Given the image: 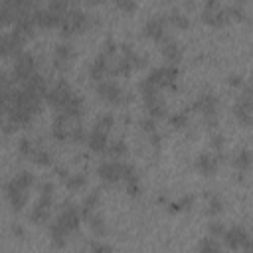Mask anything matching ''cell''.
I'll return each instance as SVG.
<instances>
[{
	"instance_id": "ba28073f",
	"label": "cell",
	"mask_w": 253,
	"mask_h": 253,
	"mask_svg": "<svg viewBox=\"0 0 253 253\" xmlns=\"http://www.w3.org/2000/svg\"><path fill=\"white\" fill-rule=\"evenodd\" d=\"M234 113H235V117H237L239 123L251 125V89H249V87L243 89V95L237 99Z\"/></svg>"
},
{
	"instance_id": "ac0fdd59",
	"label": "cell",
	"mask_w": 253,
	"mask_h": 253,
	"mask_svg": "<svg viewBox=\"0 0 253 253\" xmlns=\"http://www.w3.org/2000/svg\"><path fill=\"white\" fill-rule=\"evenodd\" d=\"M163 54H164V57L170 61V63H178L180 59H182V48L178 46V42L176 40H172V38H168V36H164L163 40Z\"/></svg>"
},
{
	"instance_id": "8992f818",
	"label": "cell",
	"mask_w": 253,
	"mask_h": 253,
	"mask_svg": "<svg viewBox=\"0 0 253 253\" xmlns=\"http://www.w3.org/2000/svg\"><path fill=\"white\" fill-rule=\"evenodd\" d=\"M81 216H79V210L75 208V206H66L61 210V214L57 216V224L66 230L68 234H72V232H75L77 228H79V224H81Z\"/></svg>"
},
{
	"instance_id": "d6a6232c",
	"label": "cell",
	"mask_w": 253,
	"mask_h": 253,
	"mask_svg": "<svg viewBox=\"0 0 253 253\" xmlns=\"http://www.w3.org/2000/svg\"><path fill=\"white\" fill-rule=\"evenodd\" d=\"M170 125L174 126V129H184V126L188 125V113H186V111L174 113V115L170 117Z\"/></svg>"
},
{
	"instance_id": "2e32d148",
	"label": "cell",
	"mask_w": 253,
	"mask_h": 253,
	"mask_svg": "<svg viewBox=\"0 0 253 253\" xmlns=\"http://www.w3.org/2000/svg\"><path fill=\"white\" fill-rule=\"evenodd\" d=\"M107 68H109V63H107V55L101 52L97 57H95L91 61V68H89V75L93 81H103V75L107 73Z\"/></svg>"
},
{
	"instance_id": "603a6c76",
	"label": "cell",
	"mask_w": 253,
	"mask_h": 253,
	"mask_svg": "<svg viewBox=\"0 0 253 253\" xmlns=\"http://www.w3.org/2000/svg\"><path fill=\"white\" fill-rule=\"evenodd\" d=\"M50 234H52V241H54V245H57V247H63V243H66V237H68V232L63 230L57 221H54V224L50 226Z\"/></svg>"
},
{
	"instance_id": "ffe728a7",
	"label": "cell",
	"mask_w": 253,
	"mask_h": 253,
	"mask_svg": "<svg viewBox=\"0 0 253 253\" xmlns=\"http://www.w3.org/2000/svg\"><path fill=\"white\" fill-rule=\"evenodd\" d=\"M196 166L202 174H214L217 170V158H214L212 154H200L196 161Z\"/></svg>"
},
{
	"instance_id": "f1b7e54d",
	"label": "cell",
	"mask_w": 253,
	"mask_h": 253,
	"mask_svg": "<svg viewBox=\"0 0 253 253\" xmlns=\"http://www.w3.org/2000/svg\"><path fill=\"white\" fill-rule=\"evenodd\" d=\"M85 182H87V176H85V174H72V176L66 178L68 190H79V188L85 186Z\"/></svg>"
},
{
	"instance_id": "ee69618b",
	"label": "cell",
	"mask_w": 253,
	"mask_h": 253,
	"mask_svg": "<svg viewBox=\"0 0 253 253\" xmlns=\"http://www.w3.org/2000/svg\"><path fill=\"white\" fill-rule=\"evenodd\" d=\"M119 6H121L123 10H133L137 4H135V2H119Z\"/></svg>"
},
{
	"instance_id": "7bdbcfd3",
	"label": "cell",
	"mask_w": 253,
	"mask_h": 253,
	"mask_svg": "<svg viewBox=\"0 0 253 253\" xmlns=\"http://www.w3.org/2000/svg\"><path fill=\"white\" fill-rule=\"evenodd\" d=\"M126 192L131 196H137L139 194V184H126Z\"/></svg>"
},
{
	"instance_id": "cb8c5ba5",
	"label": "cell",
	"mask_w": 253,
	"mask_h": 253,
	"mask_svg": "<svg viewBox=\"0 0 253 253\" xmlns=\"http://www.w3.org/2000/svg\"><path fill=\"white\" fill-rule=\"evenodd\" d=\"M12 182H14L18 188L28 190L32 184H34V176H32V172H28V170H22V172H18V174L12 178Z\"/></svg>"
},
{
	"instance_id": "277c9868",
	"label": "cell",
	"mask_w": 253,
	"mask_h": 253,
	"mask_svg": "<svg viewBox=\"0 0 253 253\" xmlns=\"http://www.w3.org/2000/svg\"><path fill=\"white\" fill-rule=\"evenodd\" d=\"M97 93L101 95L105 101H109V103H113V105H119V103H123V101L126 99V95H125V91L121 89V85H119L117 81H111V79L99 81V83H97Z\"/></svg>"
},
{
	"instance_id": "8d00e7d4",
	"label": "cell",
	"mask_w": 253,
	"mask_h": 253,
	"mask_svg": "<svg viewBox=\"0 0 253 253\" xmlns=\"http://www.w3.org/2000/svg\"><path fill=\"white\" fill-rule=\"evenodd\" d=\"M70 137L75 141V143H83V141H87V135H85V131H83V126H73V129L70 131Z\"/></svg>"
},
{
	"instance_id": "9a60e30c",
	"label": "cell",
	"mask_w": 253,
	"mask_h": 253,
	"mask_svg": "<svg viewBox=\"0 0 253 253\" xmlns=\"http://www.w3.org/2000/svg\"><path fill=\"white\" fill-rule=\"evenodd\" d=\"M6 196H8V200H10L14 210H22L26 206V202H28V192H26V190H22V188H18L12 180L6 184Z\"/></svg>"
},
{
	"instance_id": "bcb514c9",
	"label": "cell",
	"mask_w": 253,
	"mask_h": 253,
	"mask_svg": "<svg viewBox=\"0 0 253 253\" xmlns=\"http://www.w3.org/2000/svg\"><path fill=\"white\" fill-rule=\"evenodd\" d=\"M150 139H152V145H154V146H156L158 143H161V135H158L156 131H154V133H150Z\"/></svg>"
},
{
	"instance_id": "836d02e7",
	"label": "cell",
	"mask_w": 253,
	"mask_h": 253,
	"mask_svg": "<svg viewBox=\"0 0 253 253\" xmlns=\"http://www.w3.org/2000/svg\"><path fill=\"white\" fill-rule=\"evenodd\" d=\"M208 198H210V204H208V214H212V216H214V214H219L221 210H224V202H221L217 196H212V194H210Z\"/></svg>"
},
{
	"instance_id": "484cf974",
	"label": "cell",
	"mask_w": 253,
	"mask_h": 253,
	"mask_svg": "<svg viewBox=\"0 0 253 253\" xmlns=\"http://www.w3.org/2000/svg\"><path fill=\"white\" fill-rule=\"evenodd\" d=\"M87 219H89V226L95 232V235H105V221L99 214H91Z\"/></svg>"
},
{
	"instance_id": "4316f807",
	"label": "cell",
	"mask_w": 253,
	"mask_h": 253,
	"mask_svg": "<svg viewBox=\"0 0 253 253\" xmlns=\"http://www.w3.org/2000/svg\"><path fill=\"white\" fill-rule=\"evenodd\" d=\"M234 164L237 166V170L245 172V170L249 168V164H251V154H249V150H241V152H237L235 158H234Z\"/></svg>"
},
{
	"instance_id": "52a82bcc",
	"label": "cell",
	"mask_w": 253,
	"mask_h": 253,
	"mask_svg": "<svg viewBox=\"0 0 253 253\" xmlns=\"http://www.w3.org/2000/svg\"><path fill=\"white\" fill-rule=\"evenodd\" d=\"M24 36L18 34V32H12V34H2L0 36V55H10V54H20V48L24 44Z\"/></svg>"
},
{
	"instance_id": "f35d334b",
	"label": "cell",
	"mask_w": 253,
	"mask_h": 253,
	"mask_svg": "<svg viewBox=\"0 0 253 253\" xmlns=\"http://www.w3.org/2000/svg\"><path fill=\"white\" fill-rule=\"evenodd\" d=\"M224 232H226V228L221 226L219 221H212V224H210V234H212L210 237H216V235L221 237V235H224Z\"/></svg>"
},
{
	"instance_id": "b9f144b4",
	"label": "cell",
	"mask_w": 253,
	"mask_h": 253,
	"mask_svg": "<svg viewBox=\"0 0 253 253\" xmlns=\"http://www.w3.org/2000/svg\"><path fill=\"white\" fill-rule=\"evenodd\" d=\"M42 194L44 196H52L54 194V184L52 182H44L42 184Z\"/></svg>"
},
{
	"instance_id": "f546056e",
	"label": "cell",
	"mask_w": 253,
	"mask_h": 253,
	"mask_svg": "<svg viewBox=\"0 0 253 253\" xmlns=\"http://www.w3.org/2000/svg\"><path fill=\"white\" fill-rule=\"evenodd\" d=\"M200 253H221L219 251V243L214 237H204L200 241Z\"/></svg>"
},
{
	"instance_id": "ab89813d",
	"label": "cell",
	"mask_w": 253,
	"mask_h": 253,
	"mask_svg": "<svg viewBox=\"0 0 253 253\" xmlns=\"http://www.w3.org/2000/svg\"><path fill=\"white\" fill-rule=\"evenodd\" d=\"M141 126H143V129H145L146 133H154V131H156V121L150 119V117H146V119L141 121Z\"/></svg>"
},
{
	"instance_id": "d4e9b609",
	"label": "cell",
	"mask_w": 253,
	"mask_h": 253,
	"mask_svg": "<svg viewBox=\"0 0 253 253\" xmlns=\"http://www.w3.org/2000/svg\"><path fill=\"white\" fill-rule=\"evenodd\" d=\"M109 156H113V158H121V156H125L126 154V145L123 143V141H113V143H109L107 145V150H105Z\"/></svg>"
},
{
	"instance_id": "3957f363",
	"label": "cell",
	"mask_w": 253,
	"mask_h": 253,
	"mask_svg": "<svg viewBox=\"0 0 253 253\" xmlns=\"http://www.w3.org/2000/svg\"><path fill=\"white\" fill-rule=\"evenodd\" d=\"M36 73V59L32 54L20 52L16 55V66H14V79L20 83H26L30 75Z\"/></svg>"
},
{
	"instance_id": "4fadbf2b",
	"label": "cell",
	"mask_w": 253,
	"mask_h": 253,
	"mask_svg": "<svg viewBox=\"0 0 253 253\" xmlns=\"http://www.w3.org/2000/svg\"><path fill=\"white\" fill-rule=\"evenodd\" d=\"M143 101H145V107H146L150 119L156 121L158 117H164V113H166V105H164V101L161 99V95H158V93L148 95V97H143Z\"/></svg>"
},
{
	"instance_id": "d6986e66",
	"label": "cell",
	"mask_w": 253,
	"mask_h": 253,
	"mask_svg": "<svg viewBox=\"0 0 253 253\" xmlns=\"http://www.w3.org/2000/svg\"><path fill=\"white\" fill-rule=\"evenodd\" d=\"M59 113H63L68 119H77V117H81V113H83V99L77 97V95L73 93L72 99L59 109Z\"/></svg>"
},
{
	"instance_id": "e575fe53",
	"label": "cell",
	"mask_w": 253,
	"mask_h": 253,
	"mask_svg": "<svg viewBox=\"0 0 253 253\" xmlns=\"http://www.w3.org/2000/svg\"><path fill=\"white\" fill-rule=\"evenodd\" d=\"M97 202H99V194H97V192H93V194H89V196L83 200L81 210H89V212H93L95 206H97Z\"/></svg>"
},
{
	"instance_id": "4dcf8cb0",
	"label": "cell",
	"mask_w": 253,
	"mask_h": 253,
	"mask_svg": "<svg viewBox=\"0 0 253 253\" xmlns=\"http://www.w3.org/2000/svg\"><path fill=\"white\" fill-rule=\"evenodd\" d=\"M32 158H34V163L40 164V166H50L52 164V154L48 150H38L36 148V152L32 154Z\"/></svg>"
},
{
	"instance_id": "7c38bea8",
	"label": "cell",
	"mask_w": 253,
	"mask_h": 253,
	"mask_svg": "<svg viewBox=\"0 0 253 253\" xmlns=\"http://www.w3.org/2000/svg\"><path fill=\"white\" fill-rule=\"evenodd\" d=\"M50 204H52V196H40L38 204L32 208L30 212V219L36 221V224H44V221H48V216H50Z\"/></svg>"
},
{
	"instance_id": "8fae6325",
	"label": "cell",
	"mask_w": 253,
	"mask_h": 253,
	"mask_svg": "<svg viewBox=\"0 0 253 253\" xmlns=\"http://www.w3.org/2000/svg\"><path fill=\"white\" fill-rule=\"evenodd\" d=\"M121 170H123V163H119V161H103L97 166V174L105 182H117V180H121Z\"/></svg>"
},
{
	"instance_id": "5bb4252c",
	"label": "cell",
	"mask_w": 253,
	"mask_h": 253,
	"mask_svg": "<svg viewBox=\"0 0 253 253\" xmlns=\"http://www.w3.org/2000/svg\"><path fill=\"white\" fill-rule=\"evenodd\" d=\"M192 109H194V111H202L206 117H212V115H216V109H217V99L214 97L212 93H202L200 97L192 103Z\"/></svg>"
},
{
	"instance_id": "44dd1931",
	"label": "cell",
	"mask_w": 253,
	"mask_h": 253,
	"mask_svg": "<svg viewBox=\"0 0 253 253\" xmlns=\"http://www.w3.org/2000/svg\"><path fill=\"white\" fill-rule=\"evenodd\" d=\"M72 55H73V50L70 44H57L55 46V66L61 68L63 63H68L72 59Z\"/></svg>"
},
{
	"instance_id": "9c48e42d",
	"label": "cell",
	"mask_w": 253,
	"mask_h": 253,
	"mask_svg": "<svg viewBox=\"0 0 253 253\" xmlns=\"http://www.w3.org/2000/svg\"><path fill=\"white\" fill-rule=\"evenodd\" d=\"M32 20L34 24L42 26V28H54V26H59L61 20H63V14H57V12H52L48 8H36L32 12Z\"/></svg>"
},
{
	"instance_id": "6da1fadb",
	"label": "cell",
	"mask_w": 253,
	"mask_h": 253,
	"mask_svg": "<svg viewBox=\"0 0 253 253\" xmlns=\"http://www.w3.org/2000/svg\"><path fill=\"white\" fill-rule=\"evenodd\" d=\"M176 77H178V68L176 66H161V68H154L148 73V81L156 87V89H172L176 91Z\"/></svg>"
},
{
	"instance_id": "30bf717a",
	"label": "cell",
	"mask_w": 253,
	"mask_h": 253,
	"mask_svg": "<svg viewBox=\"0 0 253 253\" xmlns=\"http://www.w3.org/2000/svg\"><path fill=\"white\" fill-rule=\"evenodd\" d=\"M145 36L156 40V42H161L164 36H166V20L163 16H152L146 20L145 24Z\"/></svg>"
},
{
	"instance_id": "5b68a950",
	"label": "cell",
	"mask_w": 253,
	"mask_h": 253,
	"mask_svg": "<svg viewBox=\"0 0 253 253\" xmlns=\"http://www.w3.org/2000/svg\"><path fill=\"white\" fill-rule=\"evenodd\" d=\"M221 237H224V243H226L230 249L245 247V249L249 251V235H247V232H245L243 228H239V226H234V228L226 230Z\"/></svg>"
},
{
	"instance_id": "83f0119b",
	"label": "cell",
	"mask_w": 253,
	"mask_h": 253,
	"mask_svg": "<svg viewBox=\"0 0 253 253\" xmlns=\"http://www.w3.org/2000/svg\"><path fill=\"white\" fill-rule=\"evenodd\" d=\"M113 123H115L113 115H111V113H105V115H101V117L97 119V123H95V129H97V131H103V133H107V135H109V131H111Z\"/></svg>"
},
{
	"instance_id": "74e56055",
	"label": "cell",
	"mask_w": 253,
	"mask_h": 253,
	"mask_svg": "<svg viewBox=\"0 0 253 253\" xmlns=\"http://www.w3.org/2000/svg\"><path fill=\"white\" fill-rule=\"evenodd\" d=\"M91 251L93 253H113V249L107 243H103V241H93L91 243Z\"/></svg>"
},
{
	"instance_id": "7a4b0ae2",
	"label": "cell",
	"mask_w": 253,
	"mask_h": 253,
	"mask_svg": "<svg viewBox=\"0 0 253 253\" xmlns=\"http://www.w3.org/2000/svg\"><path fill=\"white\" fill-rule=\"evenodd\" d=\"M72 95H73V91H72L70 83H68V81H63V79H59L55 85H52V87L46 91L44 99H46L52 107H55V109L59 111L63 105H66V103L72 99Z\"/></svg>"
},
{
	"instance_id": "1f68e13d",
	"label": "cell",
	"mask_w": 253,
	"mask_h": 253,
	"mask_svg": "<svg viewBox=\"0 0 253 253\" xmlns=\"http://www.w3.org/2000/svg\"><path fill=\"white\" fill-rule=\"evenodd\" d=\"M170 22H172L176 28H188V26H190L188 16L182 14V12H178V10H172V12H170Z\"/></svg>"
},
{
	"instance_id": "d590c367",
	"label": "cell",
	"mask_w": 253,
	"mask_h": 253,
	"mask_svg": "<svg viewBox=\"0 0 253 253\" xmlns=\"http://www.w3.org/2000/svg\"><path fill=\"white\" fill-rule=\"evenodd\" d=\"M20 152H22V154H26V156H32V154L36 152L34 143H32L30 139H22V141H20Z\"/></svg>"
},
{
	"instance_id": "f6af8a7d",
	"label": "cell",
	"mask_w": 253,
	"mask_h": 253,
	"mask_svg": "<svg viewBox=\"0 0 253 253\" xmlns=\"http://www.w3.org/2000/svg\"><path fill=\"white\" fill-rule=\"evenodd\" d=\"M230 83H232V85H237V87H239V85H241L243 81H241V77H239V75H232V77H230Z\"/></svg>"
},
{
	"instance_id": "7dc6e473",
	"label": "cell",
	"mask_w": 253,
	"mask_h": 253,
	"mask_svg": "<svg viewBox=\"0 0 253 253\" xmlns=\"http://www.w3.org/2000/svg\"><path fill=\"white\" fill-rule=\"evenodd\" d=\"M12 232H14V234H16V235H20V237H22V235H24V230H22V228H20V226H12Z\"/></svg>"
},
{
	"instance_id": "60d3db41",
	"label": "cell",
	"mask_w": 253,
	"mask_h": 253,
	"mask_svg": "<svg viewBox=\"0 0 253 253\" xmlns=\"http://www.w3.org/2000/svg\"><path fill=\"white\" fill-rule=\"evenodd\" d=\"M224 141H226V139L221 137V135H214V137H212V146H214V148H221V146H224Z\"/></svg>"
},
{
	"instance_id": "e0dca14e",
	"label": "cell",
	"mask_w": 253,
	"mask_h": 253,
	"mask_svg": "<svg viewBox=\"0 0 253 253\" xmlns=\"http://www.w3.org/2000/svg\"><path fill=\"white\" fill-rule=\"evenodd\" d=\"M87 145H89V148L95 150V152H105V150H107V145H109V135L103 133V131L93 129V131L87 135Z\"/></svg>"
},
{
	"instance_id": "7402d4cb",
	"label": "cell",
	"mask_w": 253,
	"mask_h": 253,
	"mask_svg": "<svg viewBox=\"0 0 253 253\" xmlns=\"http://www.w3.org/2000/svg\"><path fill=\"white\" fill-rule=\"evenodd\" d=\"M14 16H16V10L12 6V0L0 2V26H4L8 22H14Z\"/></svg>"
}]
</instances>
